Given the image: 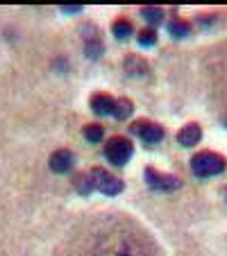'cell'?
<instances>
[{
    "label": "cell",
    "mask_w": 227,
    "mask_h": 256,
    "mask_svg": "<svg viewBox=\"0 0 227 256\" xmlns=\"http://www.w3.org/2000/svg\"><path fill=\"white\" fill-rule=\"evenodd\" d=\"M227 168V161L216 152H198L191 159V170L198 177H211V174H220Z\"/></svg>",
    "instance_id": "6da1fadb"
},
{
    "label": "cell",
    "mask_w": 227,
    "mask_h": 256,
    "mask_svg": "<svg viewBox=\"0 0 227 256\" xmlns=\"http://www.w3.org/2000/svg\"><path fill=\"white\" fill-rule=\"evenodd\" d=\"M132 152H134V145L125 136H114V138H109L105 143V156L114 166H125L130 161Z\"/></svg>",
    "instance_id": "7a4b0ae2"
},
{
    "label": "cell",
    "mask_w": 227,
    "mask_h": 256,
    "mask_svg": "<svg viewBox=\"0 0 227 256\" xmlns=\"http://www.w3.org/2000/svg\"><path fill=\"white\" fill-rule=\"evenodd\" d=\"M91 182H93V188L102 190L105 195H118L123 188H125V184H123L118 177H111L109 172H105L102 168H93L91 172Z\"/></svg>",
    "instance_id": "3957f363"
},
{
    "label": "cell",
    "mask_w": 227,
    "mask_h": 256,
    "mask_svg": "<svg viewBox=\"0 0 227 256\" xmlns=\"http://www.w3.org/2000/svg\"><path fill=\"white\" fill-rule=\"evenodd\" d=\"M145 182H148L150 188L164 190V193L177 190L179 184H182L177 177H173V174H161V172H157L155 168H145Z\"/></svg>",
    "instance_id": "277c9868"
},
{
    "label": "cell",
    "mask_w": 227,
    "mask_h": 256,
    "mask_svg": "<svg viewBox=\"0 0 227 256\" xmlns=\"http://www.w3.org/2000/svg\"><path fill=\"white\" fill-rule=\"evenodd\" d=\"M130 132L136 136H141V140L145 143H159L164 138V127L157 122H148V120H136L130 125Z\"/></svg>",
    "instance_id": "5b68a950"
},
{
    "label": "cell",
    "mask_w": 227,
    "mask_h": 256,
    "mask_svg": "<svg viewBox=\"0 0 227 256\" xmlns=\"http://www.w3.org/2000/svg\"><path fill=\"white\" fill-rule=\"evenodd\" d=\"M200 138H202V127L198 122H188L177 132V140L184 148H193L195 143H200Z\"/></svg>",
    "instance_id": "8992f818"
},
{
    "label": "cell",
    "mask_w": 227,
    "mask_h": 256,
    "mask_svg": "<svg viewBox=\"0 0 227 256\" xmlns=\"http://www.w3.org/2000/svg\"><path fill=\"white\" fill-rule=\"evenodd\" d=\"M75 164V156H73L71 150H57L53 156H50V170L53 172H68Z\"/></svg>",
    "instance_id": "52a82bcc"
},
{
    "label": "cell",
    "mask_w": 227,
    "mask_h": 256,
    "mask_svg": "<svg viewBox=\"0 0 227 256\" xmlns=\"http://www.w3.org/2000/svg\"><path fill=\"white\" fill-rule=\"evenodd\" d=\"M114 104H116V100L109 93H96L91 98V109L96 116H111L114 114Z\"/></svg>",
    "instance_id": "ba28073f"
},
{
    "label": "cell",
    "mask_w": 227,
    "mask_h": 256,
    "mask_svg": "<svg viewBox=\"0 0 227 256\" xmlns=\"http://www.w3.org/2000/svg\"><path fill=\"white\" fill-rule=\"evenodd\" d=\"M132 114H134V104H132L127 98H121V100H116V104H114V114H111V116L118 118V120H125Z\"/></svg>",
    "instance_id": "9c48e42d"
},
{
    "label": "cell",
    "mask_w": 227,
    "mask_h": 256,
    "mask_svg": "<svg viewBox=\"0 0 227 256\" xmlns=\"http://www.w3.org/2000/svg\"><path fill=\"white\" fill-rule=\"evenodd\" d=\"M125 70L136 78V75H143V72H148V64H145V59L130 54V57L125 59Z\"/></svg>",
    "instance_id": "30bf717a"
},
{
    "label": "cell",
    "mask_w": 227,
    "mask_h": 256,
    "mask_svg": "<svg viewBox=\"0 0 227 256\" xmlns=\"http://www.w3.org/2000/svg\"><path fill=\"white\" fill-rule=\"evenodd\" d=\"M84 138L91 140V143H100L102 138H105V130H102V125H98V122H91V125H87L82 130Z\"/></svg>",
    "instance_id": "8fae6325"
},
{
    "label": "cell",
    "mask_w": 227,
    "mask_h": 256,
    "mask_svg": "<svg viewBox=\"0 0 227 256\" xmlns=\"http://www.w3.org/2000/svg\"><path fill=\"white\" fill-rule=\"evenodd\" d=\"M168 32L173 34L175 39H184L188 32H191V28H188V23L186 20H179V18H173L168 23Z\"/></svg>",
    "instance_id": "7c38bea8"
},
{
    "label": "cell",
    "mask_w": 227,
    "mask_h": 256,
    "mask_svg": "<svg viewBox=\"0 0 227 256\" xmlns=\"http://www.w3.org/2000/svg\"><path fill=\"white\" fill-rule=\"evenodd\" d=\"M111 32H114L116 39H127V36H132V23L127 18H118L111 28Z\"/></svg>",
    "instance_id": "4fadbf2b"
},
{
    "label": "cell",
    "mask_w": 227,
    "mask_h": 256,
    "mask_svg": "<svg viewBox=\"0 0 227 256\" xmlns=\"http://www.w3.org/2000/svg\"><path fill=\"white\" fill-rule=\"evenodd\" d=\"M141 16H143L150 25H159L161 18H164V12H161L159 7H143V10H141Z\"/></svg>",
    "instance_id": "5bb4252c"
},
{
    "label": "cell",
    "mask_w": 227,
    "mask_h": 256,
    "mask_svg": "<svg viewBox=\"0 0 227 256\" xmlns=\"http://www.w3.org/2000/svg\"><path fill=\"white\" fill-rule=\"evenodd\" d=\"M73 184H75V188L80 190V193L82 195H89L93 190V182H91V174H87V172H82V174H78V177H75V182H73Z\"/></svg>",
    "instance_id": "9a60e30c"
},
{
    "label": "cell",
    "mask_w": 227,
    "mask_h": 256,
    "mask_svg": "<svg viewBox=\"0 0 227 256\" xmlns=\"http://www.w3.org/2000/svg\"><path fill=\"white\" fill-rule=\"evenodd\" d=\"M139 44L141 46H155L157 44V32L155 28H143L139 32Z\"/></svg>",
    "instance_id": "2e32d148"
},
{
    "label": "cell",
    "mask_w": 227,
    "mask_h": 256,
    "mask_svg": "<svg viewBox=\"0 0 227 256\" xmlns=\"http://www.w3.org/2000/svg\"><path fill=\"white\" fill-rule=\"evenodd\" d=\"M84 52H87V57H91V59L100 57V52H102L100 39H87V44H84Z\"/></svg>",
    "instance_id": "e0dca14e"
},
{
    "label": "cell",
    "mask_w": 227,
    "mask_h": 256,
    "mask_svg": "<svg viewBox=\"0 0 227 256\" xmlns=\"http://www.w3.org/2000/svg\"><path fill=\"white\" fill-rule=\"evenodd\" d=\"M82 10V5H66L64 7V12H80Z\"/></svg>",
    "instance_id": "ac0fdd59"
}]
</instances>
